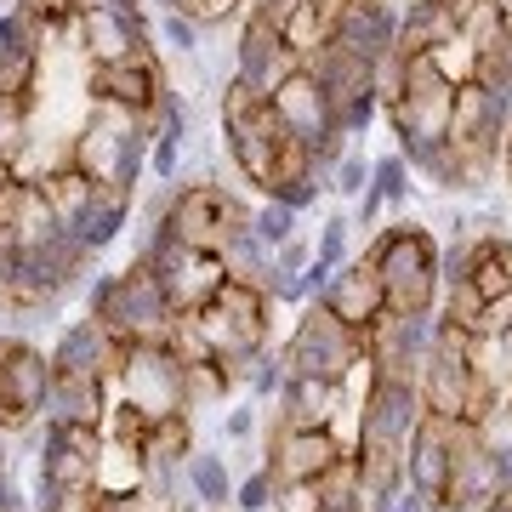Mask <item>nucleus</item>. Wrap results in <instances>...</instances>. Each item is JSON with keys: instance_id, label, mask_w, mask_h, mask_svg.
<instances>
[{"instance_id": "1", "label": "nucleus", "mask_w": 512, "mask_h": 512, "mask_svg": "<svg viewBox=\"0 0 512 512\" xmlns=\"http://www.w3.org/2000/svg\"><path fill=\"white\" fill-rule=\"evenodd\" d=\"M222 137H228V154L245 171V183H256L262 194L285 177H313L308 148L291 143L285 126H279L274 103L262 92H251L245 80H228V97H222Z\"/></svg>"}, {"instance_id": "2", "label": "nucleus", "mask_w": 512, "mask_h": 512, "mask_svg": "<svg viewBox=\"0 0 512 512\" xmlns=\"http://www.w3.org/2000/svg\"><path fill=\"white\" fill-rule=\"evenodd\" d=\"M416 393H421V410H427V416L467 421V427L501 399L473 365V336L456 330V325H444V319H433V348H427V359H421Z\"/></svg>"}, {"instance_id": "3", "label": "nucleus", "mask_w": 512, "mask_h": 512, "mask_svg": "<svg viewBox=\"0 0 512 512\" xmlns=\"http://www.w3.org/2000/svg\"><path fill=\"white\" fill-rule=\"evenodd\" d=\"M188 319L205 336V348L217 353V365L228 370V382H245L251 359L268 348V291H256V285L222 279Z\"/></svg>"}, {"instance_id": "4", "label": "nucleus", "mask_w": 512, "mask_h": 512, "mask_svg": "<svg viewBox=\"0 0 512 512\" xmlns=\"http://www.w3.org/2000/svg\"><path fill=\"white\" fill-rule=\"evenodd\" d=\"M86 319L109 330L114 342H160L177 325L171 296L160 291V279L148 274V262L137 256L126 274H97L86 291Z\"/></svg>"}, {"instance_id": "5", "label": "nucleus", "mask_w": 512, "mask_h": 512, "mask_svg": "<svg viewBox=\"0 0 512 512\" xmlns=\"http://www.w3.org/2000/svg\"><path fill=\"white\" fill-rule=\"evenodd\" d=\"M365 262L382 279L387 313H433V302H439V245L427 228H416V222L382 228Z\"/></svg>"}, {"instance_id": "6", "label": "nucleus", "mask_w": 512, "mask_h": 512, "mask_svg": "<svg viewBox=\"0 0 512 512\" xmlns=\"http://www.w3.org/2000/svg\"><path fill=\"white\" fill-rule=\"evenodd\" d=\"M279 353H285V365H291L296 376H319V382H330V387H348L353 376L370 365L365 336L353 325H342L325 302H308V308H302L291 342Z\"/></svg>"}, {"instance_id": "7", "label": "nucleus", "mask_w": 512, "mask_h": 512, "mask_svg": "<svg viewBox=\"0 0 512 512\" xmlns=\"http://www.w3.org/2000/svg\"><path fill=\"white\" fill-rule=\"evenodd\" d=\"M450 97H456V86L439 74L433 57H404L399 92L387 97V120H393V131H399L404 160H410L416 148L450 143Z\"/></svg>"}, {"instance_id": "8", "label": "nucleus", "mask_w": 512, "mask_h": 512, "mask_svg": "<svg viewBox=\"0 0 512 512\" xmlns=\"http://www.w3.org/2000/svg\"><path fill=\"white\" fill-rule=\"evenodd\" d=\"M160 228L177 234L183 245H194V251H222L234 234L251 228V211L222 183H188L171 194V211L160 217Z\"/></svg>"}, {"instance_id": "9", "label": "nucleus", "mask_w": 512, "mask_h": 512, "mask_svg": "<svg viewBox=\"0 0 512 512\" xmlns=\"http://www.w3.org/2000/svg\"><path fill=\"white\" fill-rule=\"evenodd\" d=\"M143 262H148V274L160 279V291L171 296V308H177V313H194L205 296L228 279V274H222V256L217 251H194V245H183L177 234H165L160 222L148 228Z\"/></svg>"}, {"instance_id": "10", "label": "nucleus", "mask_w": 512, "mask_h": 512, "mask_svg": "<svg viewBox=\"0 0 512 512\" xmlns=\"http://www.w3.org/2000/svg\"><path fill=\"white\" fill-rule=\"evenodd\" d=\"M114 382L131 404V410H143L148 421L154 416H171V410H183V359L160 342H126L120 348V370H114Z\"/></svg>"}, {"instance_id": "11", "label": "nucleus", "mask_w": 512, "mask_h": 512, "mask_svg": "<svg viewBox=\"0 0 512 512\" xmlns=\"http://www.w3.org/2000/svg\"><path fill=\"white\" fill-rule=\"evenodd\" d=\"M421 416H427V410H421L416 382H404V376H382V370L370 365L365 404H359V433H353L348 450H404Z\"/></svg>"}, {"instance_id": "12", "label": "nucleus", "mask_w": 512, "mask_h": 512, "mask_svg": "<svg viewBox=\"0 0 512 512\" xmlns=\"http://www.w3.org/2000/svg\"><path fill=\"white\" fill-rule=\"evenodd\" d=\"M86 92H92V103L126 109V114H137L143 126H154V109H160V97L171 92V86H165L160 57L148 52V46H137V52L120 57V63H92Z\"/></svg>"}, {"instance_id": "13", "label": "nucleus", "mask_w": 512, "mask_h": 512, "mask_svg": "<svg viewBox=\"0 0 512 512\" xmlns=\"http://www.w3.org/2000/svg\"><path fill=\"white\" fill-rule=\"evenodd\" d=\"M450 467H456V421L421 416L416 433H410V444H404V484L421 495L427 512H444Z\"/></svg>"}, {"instance_id": "14", "label": "nucleus", "mask_w": 512, "mask_h": 512, "mask_svg": "<svg viewBox=\"0 0 512 512\" xmlns=\"http://www.w3.org/2000/svg\"><path fill=\"white\" fill-rule=\"evenodd\" d=\"M97 461H103V427H63L46 421L35 473L57 490H97Z\"/></svg>"}, {"instance_id": "15", "label": "nucleus", "mask_w": 512, "mask_h": 512, "mask_svg": "<svg viewBox=\"0 0 512 512\" xmlns=\"http://www.w3.org/2000/svg\"><path fill=\"white\" fill-rule=\"evenodd\" d=\"M268 103H274V114H279V126H285V137L291 143H302V148H319L325 137H336V103H330V92L313 80V69H296V74H285L274 92H268ZM348 137V131H342Z\"/></svg>"}, {"instance_id": "16", "label": "nucleus", "mask_w": 512, "mask_h": 512, "mask_svg": "<svg viewBox=\"0 0 512 512\" xmlns=\"http://www.w3.org/2000/svg\"><path fill=\"white\" fill-rule=\"evenodd\" d=\"M302 69V57L291 52V40L279 35V23L268 18V12H251L245 18V35H239V46H234V80H245L251 92H274L285 74H296Z\"/></svg>"}, {"instance_id": "17", "label": "nucleus", "mask_w": 512, "mask_h": 512, "mask_svg": "<svg viewBox=\"0 0 512 512\" xmlns=\"http://www.w3.org/2000/svg\"><path fill=\"white\" fill-rule=\"evenodd\" d=\"M120 348H126V342H114L97 319H74V325H63V336H57V348L46 353V359H52V376H92V382H114V370H120Z\"/></svg>"}, {"instance_id": "18", "label": "nucleus", "mask_w": 512, "mask_h": 512, "mask_svg": "<svg viewBox=\"0 0 512 512\" xmlns=\"http://www.w3.org/2000/svg\"><path fill=\"white\" fill-rule=\"evenodd\" d=\"M330 46H342L348 57H359V63L376 69L399 46V12L387 0H353L348 12L336 18V29H330Z\"/></svg>"}, {"instance_id": "19", "label": "nucleus", "mask_w": 512, "mask_h": 512, "mask_svg": "<svg viewBox=\"0 0 512 512\" xmlns=\"http://www.w3.org/2000/svg\"><path fill=\"white\" fill-rule=\"evenodd\" d=\"M313 302H325L342 325H353L359 336H365L376 319L387 313V296H382V279H376V268H370L365 256H348L336 274H330L325 296H313Z\"/></svg>"}, {"instance_id": "20", "label": "nucleus", "mask_w": 512, "mask_h": 512, "mask_svg": "<svg viewBox=\"0 0 512 512\" xmlns=\"http://www.w3.org/2000/svg\"><path fill=\"white\" fill-rule=\"evenodd\" d=\"M342 456H348V444L330 427H279L268 467L279 473V484H296V478H325Z\"/></svg>"}, {"instance_id": "21", "label": "nucleus", "mask_w": 512, "mask_h": 512, "mask_svg": "<svg viewBox=\"0 0 512 512\" xmlns=\"http://www.w3.org/2000/svg\"><path fill=\"white\" fill-rule=\"evenodd\" d=\"M74 23H80V46H86L92 63H120V57H131L148 40V18H126V12L97 6V0H86Z\"/></svg>"}, {"instance_id": "22", "label": "nucleus", "mask_w": 512, "mask_h": 512, "mask_svg": "<svg viewBox=\"0 0 512 512\" xmlns=\"http://www.w3.org/2000/svg\"><path fill=\"white\" fill-rule=\"evenodd\" d=\"M40 416H46V421H63V427H103V421H109L103 382H92V376H52Z\"/></svg>"}, {"instance_id": "23", "label": "nucleus", "mask_w": 512, "mask_h": 512, "mask_svg": "<svg viewBox=\"0 0 512 512\" xmlns=\"http://www.w3.org/2000/svg\"><path fill=\"white\" fill-rule=\"evenodd\" d=\"M456 29H461V6H456V0H427V6H410V12L399 18V46H393V57L439 52Z\"/></svg>"}, {"instance_id": "24", "label": "nucleus", "mask_w": 512, "mask_h": 512, "mask_svg": "<svg viewBox=\"0 0 512 512\" xmlns=\"http://www.w3.org/2000/svg\"><path fill=\"white\" fill-rule=\"evenodd\" d=\"M336 399H342V387L291 370L285 387H279V427H330L336 421Z\"/></svg>"}, {"instance_id": "25", "label": "nucleus", "mask_w": 512, "mask_h": 512, "mask_svg": "<svg viewBox=\"0 0 512 512\" xmlns=\"http://www.w3.org/2000/svg\"><path fill=\"white\" fill-rule=\"evenodd\" d=\"M126 217H131V194H126V188H97L92 205L80 211V222H74L69 234L80 239L86 251H103V245H114V239H120Z\"/></svg>"}, {"instance_id": "26", "label": "nucleus", "mask_w": 512, "mask_h": 512, "mask_svg": "<svg viewBox=\"0 0 512 512\" xmlns=\"http://www.w3.org/2000/svg\"><path fill=\"white\" fill-rule=\"evenodd\" d=\"M467 285L484 302L512 291V239L507 234H478L473 239V262H467Z\"/></svg>"}, {"instance_id": "27", "label": "nucleus", "mask_w": 512, "mask_h": 512, "mask_svg": "<svg viewBox=\"0 0 512 512\" xmlns=\"http://www.w3.org/2000/svg\"><path fill=\"white\" fill-rule=\"evenodd\" d=\"M40 183V194H46V205H52V217L63 222V228H74L80 222V211L92 205V194L103 183H92L80 165H57V171H46V177H35Z\"/></svg>"}, {"instance_id": "28", "label": "nucleus", "mask_w": 512, "mask_h": 512, "mask_svg": "<svg viewBox=\"0 0 512 512\" xmlns=\"http://www.w3.org/2000/svg\"><path fill=\"white\" fill-rule=\"evenodd\" d=\"M183 478H188V495H194L205 512H222L234 501V478H228V461H222L217 450H188Z\"/></svg>"}, {"instance_id": "29", "label": "nucleus", "mask_w": 512, "mask_h": 512, "mask_svg": "<svg viewBox=\"0 0 512 512\" xmlns=\"http://www.w3.org/2000/svg\"><path fill=\"white\" fill-rule=\"evenodd\" d=\"M217 256H222V274L234 279V285H256V291L268 285L274 251H268V245H262V239L251 234V228H245V234H234V239H228V245H222Z\"/></svg>"}, {"instance_id": "30", "label": "nucleus", "mask_w": 512, "mask_h": 512, "mask_svg": "<svg viewBox=\"0 0 512 512\" xmlns=\"http://www.w3.org/2000/svg\"><path fill=\"white\" fill-rule=\"evenodd\" d=\"M228 370L217 359H200V365H183V410H211V404L228 399Z\"/></svg>"}, {"instance_id": "31", "label": "nucleus", "mask_w": 512, "mask_h": 512, "mask_svg": "<svg viewBox=\"0 0 512 512\" xmlns=\"http://www.w3.org/2000/svg\"><path fill=\"white\" fill-rule=\"evenodd\" d=\"M29 109L35 97H0V160H18L29 148Z\"/></svg>"}, {"instance_id": "32", "label": "nucleus", "mask_w": 512, "mask_h": 512, "mask_svg": "<svg viewBox=\"0 0 512 512\" xmlns=\"http://www.w3.org/2000/svg\"><path fill=\"white\" fill-rule=\"evenodd\" d=\"M40 80V52H0V97H35Z\"/></svg>"}, {"instance_id": "33", "label": "nucleus", "mask_w": 512, "mask_h": 512, "mask_svg": "<svg viewBox=\"0 0 512 512\" xmlns=\"http://www.w3.org/2000/svg\"><path fill=\"white\" fill-rule=\"evenodd\" d=\"M251 234L262 239L268 251H279V245L296 234V211H291V205H279V200L256 205V211H251Z\"/></svg>"}, {"instance_id": "34", "label": "nucleus", "mask_w": 512, "mask_h": 512, "mask_svg": "<svg viewBox=\"0 0 512 512\" xmlns=\"http://www.w3.org/2000/svg\"><path fill=\"white\" fill-rule=\"evenodd\" d=\"M365 188H376L382 205H404V200H410V165H404V154H387V160L370 165V183Z\"/></svg>"}, {"instance_id": "35", "label": "nucleus", "mask_w": 512, "mask_h": 512, "mask_svg": "<svg viewBox=\"0 0 512 512\" xmlns=\"http://www.w3.org/2000/svg\"><path fill=\"white\" fill-rule=\"evenodd\" d=\"M279 495V473L274 467H256V473H245L234 484V512H268Z\"/></svg>"}, {"instance_id": "36", "label": "nucleus", "mask_w": 512, "mask_h": 512, "mask_svg": "<svg viewBox=\"0 0 512 512\" xmlns=\"http://www.w3.org/2000/svg\"><path fill=\"white\" fill-rule=\"evenodd\" d=\"M376 103H382V97H376V80L353 86V92L342 97V103H336V126L348 131V137H359V131H365L370 120H376Z\"/></svg>"}, {"instance_id": "37", "label": "nucleus", "mask_w": 512, "mask_h": 512, "mask_svg": "<svg viewBox=\"0 0 512 512\" xmlns=\"http://www.w3.org/2000/svg\"><path fill=\"white\" fill-rule=\"evenodd\" d=\"M285 376H291V365H285V353H256L251 359V376H245V387H251L256 399H279V387H285Z\"/></svg>"}, {"instance_id": "38", "label": "nucleus", "mask_w": 512, "mask_h": 512, "mask_svg": "<svg viewBox=\"0 0 512 512\" xmlns=\"http://www.w3.org/2000/svg\"><path fill=\"white\" fill-rule=\"evenodd\" d=\"M444 291H450V302H444V325H456V330H467V336H473L478 313H484V296H478L467 279H461V285H444Z\"/></svg>"}, {"instance_id": "39", "label": "nucleus", "mask_w": 512, "mask_h": 512, "mask_svg": "<svg viewBox=\"0 0 512 512\" xmlns=\"http://www.w3.org/2000/svg\"><path fill=\"white\" fill-rule=\"evenodd\" d=\"M80 6H86V0H18V12L29 23H40L46 35H52V29H63L69 18H80Z\"/></svg>"}, {"instance_id": "40", "label": "nucleus", "mask_w": 512, "mask_h": 512, "mask_svg": "<svg viewBox=\"0 0 512 512\" xmlns=\"http://www.w3.org/2000/svg\"><path fill=\"white\" fill-rule=\"evenodd\" d=\"M274 512H325V490H319V478H296V484H279Z\"/></svg>"}, {"instance_id": "41", "label": "nucleus", "mask_w": 512, "mask_h": 512, "mask_svg": "<svg viewBox=\"0 0 512 512\" xmlns=\"http://www.w3.org/2000/svg\"><path fill=\"white\" fill-rule=\"evenodd\" d=\"M160 40L171 46V52L194 57V52H200V23L188 18V12H165V18H160Z\"/></svg>"}, {"instance_id": "42", "label": "nucleus", "mask_w": 512, "mask_h": 512, "mask_svg": "<svg viewBox=\"0 0 512 512\" xmlns=\"http://www.w3.org/2000/svg\"><path fill=\"white\" fill-rule=\"evenodd\" d=\"M365 183H370L365 154H342V160H336V171H330V188H336L342 200H359V194H365Z\"/></svg>"}, {"instance_id": "43", "label": "nucleus", "mask_w": 512, "mask_h": 512, "mask_svg": "<svg viewBox=\"0 0 512 512\" xmlns=\"http://www.w3.org/2000/svg\"><path fill=\"white\" fill-rule=\"evenodd\" d=\"M148 171H154L160 183H177V171H183V143L154 131V143H148Z\"/></svg>"}, {"instance_id": "44", "label": "nucleus", "mask_w": 512, "mask_h": 512, "mask_svg": "<svg viewBox=\"0 0 512 512\" xmlns=\"http://www.w3.org/2000/svg\"><path fill=\"white\" fill-rule=\"evenodd\" d=\"M35 512H97V490H57V484H40Z\"/></svg>"}, {"instance_id": "45", "label": "nucleus", "mask_w": 512, "mask_h": 512, "mask_svg": "<svg viewBox=\"0 0 512 512\" xmlns=\"http://www.w3.org/2000/svg\"><path fill=\"white\" fill-rule=\"evenodd\" d=\"M319 177H285V183H274L268 188V200H279V205H291V211H308L313 200H319Z\"/></svg>"}, {"instance_id": "46", "label": "nucleus", "mask_w": 512, "mask_h": 512, "mask_svg": "<svg viewBox=\"0 0 512 512\" xmlns=\"http://www.w3.org/2000/svg\"><path fill=\"white\" fill-rule=\"evenodd\" d=\"M348 234H353V222L348 217H330L325 222V234H319V262H330V268H342V262H348Z\"/></svg>"}, {"instance_id": "47", "label": "nucleus", "mask_w": 512, "mask_h": 512, "mask_svg": "<svg viewBox=\"0 0 512 512\" xmlns=\"http://www.w3.org/2000/svg\"><path fill=\"white\" fill-rule=\"evenodd\" d=\"M239 6H245V0H183L177 12H188V18L200 23V29H211V23H228Z\"/></svg>"}, {"instance_id": "48", "label": "nucleus", "mask_w": 512, "mask_h": 512, "mask_svg": "<svg viewBox=\"0 0 512 512\" xmlns=\"http://www.w3.org/2000/svg\"><path fill=\"white\" fill-rule=\"evenodd\" d=\"M268 302H285V308H302L308 302V291H302V274H279V268H268Z\"/></svg>"}, {"instance_id": "49", "label": "nucleus", "mask_w": 512, "mask_h": 512, "mask_svg": "<svg viewBox=\"0 0 512 512\" xmlns=\"http://www.w3.org/2000/svg\"><path fill=\"white\" fill-rule=\"evenodd\" d=\"M308 262H313V251H308V245H302L296 234H291V239H285V245L274 251V268H279V274H302Z\"/></svg>"}, {"instance_id": "50", "label": "nucleus", "mask_w": 512, "mask_h": 512, "mask_svg": "<svg viewBox=\"0 0 512 512\" xmlns=\"http://www.w3.org/2000/svg\"><path fill=\"white\" fill-rule=\"evenodd\" d=\"M222 433H228V439H251L256 433V410H245V404L228 410V416H222Z\"/></svg>"}, {"instance_id": "51", "label": "nucleus", "mask_w": 512, "mask_h": 512, "mask_svg": "<svg viewBox=\"0 0 512 512\" xmlns=\"http://www.w3.org/2000/svg\"><path fill=\"white\" fill-rule=\"evenodd\" d=\"M490 473H495V490H512V444L490 450Z\"/></svg>"}, {"instance_id": "52", "label": "nucleus", "mask_w": 512, "mask_h": 512, "mask_svg": "<svg viewBox=\"0 0 512 512\" xmlns=\"http://www.w3.org/2000/svg\"><path fill=\"white\" fill-rule=\"evenodd\" d=\"M0 512H23V495H18V484L0 473Z\"/></svg>"}, {"instance_id": "53", "label": "nucleus", "mask_w": 512, "mask_h": 512, "mask_svg": "<svg viewBox=\"0 0 512 512\" xmlns=\"http://www.w3.org/2000/svg\"><path fill=\"white\" fill-rule=\"evenodd\" d=\"M382 512H427V507H421V495H416V490H404V495H393Z\"/></svg>"}, {"instance_id": "54", "label": "nucleus", "mask_w": 512, "mask_h": 512, "mask_svg": "<svg viewBox=\"0 0 512 512\" xmlns=\"http://www.w3.org/2000/svg\"><path fill=\"white\" fill-rule=\"evenodd\" d=\"M478 512H512V490H495V495H490V501H484Z\"/></svg>"}, {"instance_id": "55", "label": "nucleus", "mask_w": 512, "mask_h": 512, "mask_svg": "<svg viewBox=\"0 0 512 512\" xmlns=\"http://www.w3.org/2000/svg\"><path fill=\"white\" fill-rule=\"evenodd\" d=\"M97 6H114V12H126V18H143V0H97Z\"/></svg>"}, {"instance_id": "56", "label": "nucleus", "mask_w": 512, "mask_h": 512, "mask_svg": "<svg viewBox=\"0 0 512 512\" xmlns=\"http://www.w3.org/2000/svg\"><path fill=\"white\" fill-rule=\"evenodd\" d=\"M490 6H495V18H501V29L512 35V0H490Z\"/></svg>"}, {"instance_id": "57", "label": "nucleus", "mask_w": 512, "mask_h": 512, "mask_svg": "<svg viewBox=\"0 0 512 512\" xmlns=\"http://www.w3.org/2000/svg\"><path fill=\"white\" fill-rule=\"evenodd\" d=\"M512 160V126H507V137H501V165Z\"/></svg>"}, {"instance_id": "58", "label": "nucleus", "mask_w": 512, "mask_h": 512, "mask_svg": "<svg viewBox=\"0 0 512 512\" xmlns=\"http://www.w3.org/2000/svg\"><path fill=\"white\" fill-rule=\"evenodd\" d=\"M410 6H427V0H404V12H410Z\"/></svg>"}, {"instance_id": "59", "label": "nucleus", "mask_w": 512, "mask_h": 512, "mask_svg": "<svg viewBox=\"0 0 512 512\" xmlns=\"http://www.w3.org/2000/svg\"><path fill=\"white\" fill-rule=\"evenodd\" d=\"M507 183H512V160H507Z\"/></svg>"}, {"instance_id": "60", "label": "nucleus", "mask_w": 512, "mask_h": 512, "mask_svg": "<svg viewBox=\"0 0 512 512\" xmlns=\"http://www.w3.org/2000/svg\"><path fill=\"white\" fill-rule=\"evenodd\" d=\"M222 512H228V507H222Z\"/></svg>"}]
</instances>
